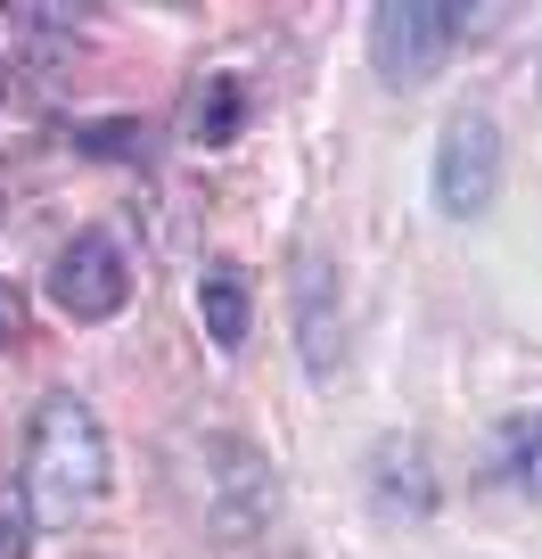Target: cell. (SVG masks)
Instances as JSON below:
<instances>
[{"instance_id": "6da1fadb", "label": "cell", "mask_w": 542, "mask_h": 559, "mask_svg": "<svg viewBox=\"0 0 542 559\" xmlns=\"http://www.w3.org/2000/svg\"><path fill=\"white\" fill-rule=\"evenodd\" d=\"M107 493V437L83 395H50L25 428V502H41L50 519H74Z\"/></svg>"}, {"instance_id": "7a4b0ae2", "label": "cell", "mask_w": 542, "mask_h": 559, "mask_svg": "<svg viewBox=\"0 0 542 559\" xmlns=\"http://www.w3.org/2000/svg\"><path fill=\"white\" fill-rule=\"evenodd\" d=\"M460 34H469L460 0H386L370 17V58H378L386 83H427L460 50Z\"/></svg>"}, {"instance_id": "3957f363", "label": "cell", "mask_w": 542, "mask_h": 559, "mask_svg": "<svg viewBox=\"0 0 542 559\" xmlns=\"http://www.w3.org/2000/svg\"><path fill=\"white\" fill-rule=\"evenodd\" d=\"M493 190H502V132H493L485 107H460L436 140V206L453 223H469L493 206Z\"/></svg>"}, {"instance_id": "277c9868", "label": "cell", "mask_w": 542, "mask_h": 559, "mask_svg": "<svg viewBox=\"0 0 542 559\" xmlns=\"http://www.w3.org/2000/svg\"><path fill=\"white\" fill-rule=\"evenodd\" d=\"M123 297H132V263H123L116 230H74L50 263V305L67 321H107L123 313Z\"/></svg>"}, {"instance_id": "5b68a950", "label": "cell", "mask_w": 542, "mask_h": 559, "mask_svg": "<svg viewBox=\"0 0 542 559\" xmlns=\"http://www.w3.org/2000/svg\"><path fill=\"white\" fill-rule=\"evenodd\" d=\"M297 346H304V370L313 379H329L337 354H346V337H337V280L321 255L297 263Z\"/></svg>"}, {"instance_id": "8992f818", "label": "cell", "mask_w": 542, "mask_h": 559, "mask_svg": "<svg viewBox=\"0 0 542 559\" xmlns=\"http://www.w3.org/2000/svg\"><path fill=\"white\" fill-rule=\"evenodd\" d=\"M197 313H206V337L214 346H246V272L239 263H206L197 272Z\"/></svg>"}, {"instance_id": "52a82bcc", "label": "cell", "mask_w": 542, "mask_h": 559, "mask_svg": "<svg viewBox=\"0 0 542 559\" xmlns=\"http://www.w3.org/2000/svg\"><path fill=\"white\" fill-rule=\"evenodd\" d=\"M493 469H502V486L542 493V412H509L493 428Z\"/></svg>"}, {"instance_id": "ba28073f", "label": "cell", "mask_w": 542, "mask_h": 559, "mask_svg": "<svg viewBox=\"0 0 542 559\" xmlns=\"http://www.w3.org/2000/svg\"><path fill=\"white\" fill-rule=\"evenodd\" d=\"M239 123H246V83H239V74H206L197 99H190V132L206 140V148H230Z\"/></svg>"}, {"instance_id": "9c48e42d", "label": "cell", "mask_w": 542, "mask_h": 559, "mask_svg": "<svg viewBox=\"0 0 542 559\" xmlns=\"http://www.w3.org/2000/svg\"><path fill=\"white\" fill-rule=\"evenodd\" d=\"M25 551H34V502H25V486L0 477V559H25Z\"/></svg>"}, {"instance_id": "30bf717a", "label": "cell", "mask_w": 542, "mask_h": 559, "mask_svg": "<svg viewBox=\"0 0 542 559\" xmlns=\"http://www.w3.org/2000/svg\"><path fill=\"white\" fill-rule=\"evenodd\" d=\"M83 148L91 157H148V132L141 123H83Z\"/></svg>"}, {"instance_id": "8fae6325", "label": "cell", "mask_w": 542, "mask_h": 559, "mask_svg": "<svg viewBox=\"0 0 542 559\" xmlns=\"http://www.w3.org/2000/svg\"><path fill=\"white\" fill-rule=\"evenodd\" d=\"M17 337H25V297L9 288V280H0V354L17 346Z\"/></svg>"}]
</instances>
